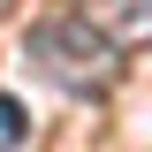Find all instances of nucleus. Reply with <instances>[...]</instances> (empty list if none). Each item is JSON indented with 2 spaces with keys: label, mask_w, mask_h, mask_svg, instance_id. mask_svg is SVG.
I'll use <instances>...</instances> for the list:
<instances>
[{
  "label": "nucleus",
  "mask_w": 152,
  "mask_h": 152,
  "mask_svg": "<svg viewBox=\"0 0 152 152\" xmlns=\"http://www.w3.org/2000/svg\"><path fill=\"white\" fill-rule=\"evenodd\" d=\"M76 15H91L99 31L122 46V38H145V31H152V0H84Z\"/></svg>",
  "instance_id": "2"
},
{
  "label": "nucleus",
  "mask_w": 152,
  "mask_h": 152,
  "mask_svg": "<svg viewBox=\"0 0 152 152\" xmlns=\"http://www.w3.org/2000/svg\"><path fill=\"white\" fill-rule=\"evenodd\" d=\"M23 137H31V114H23V99L0 91V152H23Z\"/></svg>",
  "instance_id": "3"
},
{
  "label": "nucleus",
  "mask_w": 152,
  "mask_h": 152,
  "mask_svg": "<svg viewBox=\"0 0 152 152\" xmlns=\"http://www.w3.org/2000/svg\"><path fill=\"white\" fill-rule=\"evenodd\" d=\"M31 61L46 76H53L61 91H107L114 84V38L99 31L91 15H53V23H38L31 31Z\"/></svg>",
  "instance_id": "1"
}]
</instances>
